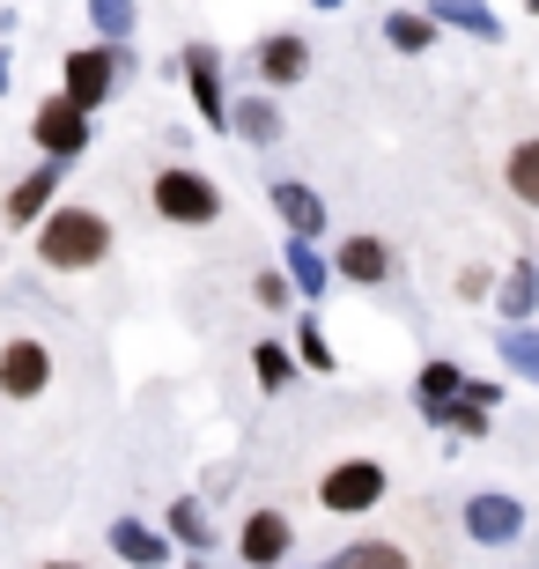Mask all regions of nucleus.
Listing matches in <instances>:
<instances>
[{"mask_svg": "<svg viewBox=\"0 0 539 569\" xmlns=\"http://www.w3.org/2000/svg\"><path fill=\"white\" fill-rule=\"evenodd\" d=\"M52 392V348H44L38 333H16L8 348H0V400L8 407H30Z\"/></svg>", "mask_w": 539, "mask_h": 569, "instance_id": "obj_6", "label": "nucleus"}, {"mask_svg": "<svg viewBox=\"0 0 539 569\" xmlns=\"http://www.w3.org/2000/svg\"><path fill=\"white\" fill-rule=\"evenodd\" d=\"M133 67H141V60H133L126 44H104V38H97V44H82V52H67V67H60V97H67L74 111H89V119H97V111H104L111 97L133 82Z\"/></svg>", "mask_w": 539, "mask_h": 569, "instance_id": "obj_3", "label": "nucleus"}, {"mask_svg": "<svg viewBox=\"0 0 539 569\" xmlns=\"http://www.w3.org/2000/svg\"><path fill=\"white\" fill-rule=\"evenodd\" d=\"M281 274H289L303 311H318V296H332V259L318 252L311 237H289V244H281Z\"/></svg>", "mask_w": 539, "mask_h": 569, "instance_id": "obj_13", "label": "nucleus"}, {"mask_svg": "<svg viewBox=\"0 0 539 569\" xmlns=\"http://www.w3.org/2000/svg\"><path fill=\"white\" fill-rule=\"evenodd\" d=\"M229 133H237L244 148H273L281 133H289V119H281L273 97H229Z\"/></svg>", "mask_w": 539, "mask_h": 569, "instance_id": "obj_15", "label": "nucleus"}, {"mask_svg": "<svg viewBox=\"0 0 539 569\" xmlns=\"http://www.w3.org/2000/svg\"><path fill=\"white\" fill-rule=\"evenodd\" d=\"M436 38H443V30H436L421 8H392V16H385V44H392V52H407V60L436 52Z\"/></svg>", "mask_w": 539, "mask_h": 569, "instance_id": "obj_23", "label": "nucleus"}, {"mask_svg": "<svg viewBox=\"0 0 539 569\" xmlns=\"http://www.w3.org/2000/svg\"><path fill=\"white\" fill-rule=\"evenodd\" d=\"M251 67H259V82H267V89L311 82V38H296V30H273V38L251 44Z\"/></svg>", "mask_w": 539, "mask_h": 569, "instance_id": "obj_12", "label": "nucleus"}, {"mask_svg": "<svg viewBox=\"0 0 539 569\" xmlns=\"http://www.w3.org/2000/svg\"><path fill=\"white\" fill-rule=\"evenodd\" d=\"M436 429L451 443H480L488 429H496V407H473V400H451V407H436Z\"/></svg>", "mask_w": 539, "mask_h": 569, "instance_id": "obj_26", "label": "nucleus"}, {"mask_svg": "<svg viewBox=\"0 0 539 569\" xmlns=\"http://www.w3.org/2000/svg\"><path fill=\"white\" fill-rule=\"evenodd\" d=\"M89 133H97V119H89V111H74L67 97H44V104L30 111L38 163H82V156H89Z\"/></svg>", "mask_w": 539, "mask_h": 569, "instance_id": "obj_5", "label": "nucleus"}, {"mask_svg": "<svg viewBox=\"0 0 539 569\" xmlns=\"http://www.w3.org/2000/svg\"><path fill=\"white\" fill-rule=\"evenodd\" d=\"M289 356H296V370H318V378H332V370H340V348L326 340V326H318V311H303V318H296V333H289Z\"/></svg>", "mask_w": 539, "mask_h": 569, "instance_id": "obj_22", "label": "nucleus"}, {"mask_svg": "<svg viewBox=\"0 0 539 569\" xmlns=\"http://www.w3.org/2000/svg\"><path fill=\"white\" fill-rule=\"evenodd\" d=\"M326 259H332V281H348V289H385V281H392V244L370 237V230L340 237Z\"/></svg>", "mask_w": 539, "mask_h": 569, "instance_id": "obj_9", "label": "nucleus"}, {"mask_svg": "<svg viewBox=\"0 0 539 569\" xmlns=\"http://www.w3.org/2000/svg\"><path fill=\"white\" fill-rule=\"evenodd\" d=\"M251 378H259V392H289V385H296L289 340H251Z\"/></svg>", "mask_w": 539, "mask_h": 569, "instance_id": "obj_25", "label": "nucleus"}, {"mask_svg": "<svg viewBox=\"0 0 539 569\" xmlns=\"http://www.w3.org/2000/svg\"><path fill=\"white\" fill-rule=\"evenodd\" d=\"M502 192H510L518 208L539 214V133H525V141L502 156Z\"/></svg>", "mask_w": 539, "mask_h": 569, "instance_id": "obj_21", "label": "nucleus"}, {"mask_svg": "<svg viewBox=\"0 0 539 569\" xmlns=\"http://www.w3.org/2000/svg\"><path fill=\"white\" fill-rule=\"evenodd\" d=\"M237 555H244V569H281L296 555V526L281 510H251L237 526Z\"/></svg>", "mask_w": 539, "mask_h": 569, "instance_id": "obj_11", "label": "nucleus"}, {"mask_svg": "<svg viewBox=\"0 0 539 569\" xmlns=\"http://www.w3.org/2000/svg\"><path fill=\"white\" fill-rule=\"evenodd\" d=\"M44 569H89V562H44Z\"/></svg>", "mask_w": 539, "mask_h": 569, "instance_id": "obj_33", "label": "nucleus"}, {"mask_svg": "<svg viewBox=\"0 0 539 569\" xmlns=\"http://www.w3.org/2000/svg\"><path fill=\"white\" fill-rule=\"evenodd\" d=\"M60 178H67V163L22 170L16 186H8V200H0V222H8V230H38L44 214H52V200H60Z\"/></svg>", "mask_w": 539, "mask_h": 569, "instance_id": "obj_10", "label": "nucleus"}, {"mask_svg": "<svg viewBox=\"0 0 539 569\" xmlns=\"http://www.w3.org/2000/svg\"><path fill=\"white\" fill-rule=\"evenodd\" d=\"M458 385H466V370H458L451 356H429V362L415 370V415H421L429 429H436V407L458 400Z\"/></svg>", "mask_w": 539, "mask_h": 569, "instance_id": "obj_19", "label": "nucleus"}, {"mask_svg": "<svg viewBox=\"0 0 539 569\" xmlns=\"http://www.w3.org/2000/svg\"><path fill=\"white\" fill-rule=\"evenodd\" d=\"M496 296V274L488 267H458V303H488Z\"/></svg>", "mask_w": 539, "mask_h": 569, "instance_id": "obj_30", "label": "nucleus"}, {"mask_svg": "<svg viewBox=\"0 0 539 569\" xmlns=\"http://www.w3.org/2000/svg\"><path fill=\"white\" fill-rule=\"evenodd\" d=\"M311 8H326V16H332V8H348V0H311Z\"/></svg>", "mask_w": 539, "mask_h": 569, "instance_id": "obj_32", "label": "nucleus"}, {"mask_svg": "<svg viewBox=\"0 0 539 569\" xmlns=\"http://www.w3.org/2000/svg\"><path fill=\"white\" fill-rule=\"evenodd\" d=\"M30 244H38L44 274H89L111 259V214L82 208V200H52V214L30 230Z\"/></svg>", "mask_w": 539, "mask_h": 569, "instance_id": "obj_1", "label": "nucleus"}, {"mask_svg": "<svg viewBox=\"0 0 539 569\" xmlns=\"http://www.w3.org/2000/svg\"><path fill=\"white\" fill-rule=\"evenodd\" d=\"M532 274H539V244H532Z\"/></svg>", "mask_w": 539, "mask_h": 569, "instance_id": "obj_35", "label": "nucleus"}, {"mask_svg": "<svg viewBox=\"0 0 539 569\" xmlns=\"http://www.w3.org/2000/svg\"><path fill=\"white\" fill-rule=\"evenodd\" d=\"M104 540H111V555H119V562H133V569H163L170 562V540L156 526H141V518H111Z\"/></svg>", "mask_w": 539, "mask_h": 569, "instance_id": "obj_16", "label": "nucleus"}, {"mask_svg": "<svg viewBox=\"0 0 539 569\" xmlns=\"http://www.w3.org/2000/svg\"><path fill=\"white\" fill-rule=\"evenodd\" d=\"M458 526H466L473 548H518V540H525V503H518V496H502V488H480V496H466Z\"/></svg>", "mask_w": 539, "mask_h": 569, "instance_id": "obj_7", "label": "nucleus"}, {"mask_svg": "<svg viewBox=\"0 0 539 569\" xmlns=\"http://www.w3.org/2000/svg\"><path fill=\"white\" fill-rule=\"evenodd\" d=\"M89 22H97L104 44H133V30H141V0H89Z\"/></svg>", "mask_w": 539, "mask_h": 569, "instance_id": "obj_28", "label": "nucleus"}, {"mask_svg": "<svg viewBox=\"0 0 539 569\" xmlns=\"http://www.w3.org/2000/svg\"><path fill=\"white\" fill-rule=\"evenodd\" d=\"M421 16H429L436 30H466V38H480V44H502V16L488 0H429Z\"/></svg>", "mask_w": 539, "mask_h": 569, "instance_id": "obj_17", "label": "nucleus"}, {"mask_svg": "<svg viewBox=\"0 0 539 569\" xmlns=\"http://www.w3.org/2000/svg\"><path fill=\"white\" fill-rule=\"evenodd\" d=\"M16 82V52H0V89Z\"/></svg>", "mask_w": 539, "mask_h": 569, "instance_id": "obj_31", "label": "nucleus"}, {"mask_svg": "<svg viewBox=\"0 0 539 569\" xmlns=\"http://www.w3.org/2000/svg\"><path fill=\"white\" fill-rule=\"evenodd\" d=\"M385 496H392V473H385V459H370V451H348V459H332L326 473H318V510H326V518H370Z\"/></svg>", "mask_w": 539, "mask_h": 569, "instance_id": "obj_4", "label": "nucleus"}, {"mask_svg": "<svg viewBox=\"0 0 539 569\" xmlns=\"http://www.w3.org/2000/svg\"><path fill=\"white\" fill-rule=\"evenodd\" d=\"M267 200H273V214H281V230H289V237H311V244L326 237L332 214H326V200H318V192L303 186V178H273Z\"/></svg>", "mask_w": 539, "mask_h": 569, "instance_id": "obj_14", "label": "nucleus"}, {"mask_svg": "<svg viewBox=\"0 0 539 569\" xmlns=\"http://www.w3.org/2000/svg\"><path fill=\"white\" fill-rule=\"evenodd\" d=\"M326 569H415V562H407V548H399V540H348V548L332 555Z\"/></svg>", "mask_w": 539, "mask_h": 569, "instance_id": "obj_27", "label": "nucleus"}, {"mask_svg": "<svg viewBox=\"0 0 539 569\" xmlns=\"http://www.w3.org/2000/svg\"><path fill=\"white\" fill-rule=\"evenodd\" d=\"M251 303H259V311H289V303H296L289 274H281V267H273V274H259V281H251Z\"/></svg>", "mask_w": 539, "mask_h": 569, "instance_id": "obj_29", "label": "nucleus"}, {"mask_svg": "<svg viewBox=\"0 0 539 569\" xmlns=\"http://www.w3.org/2000/svg\"><path fill=\"white\" fill-rule=\"evenodd\" d=\"M148 208H156V222H170V230H214V222H222V186H214L200 163H178V156H170V163L148 178Z\"/></svg>", "mask_w": 539, "mask_h": 569, "instance_id": "obj_2", "label": "nucleus"}, {"mask_svg": "<svg viewBox=\"0 0 539 569\" xmlns=\"http://www.w3.org/2000/svg\"><path fill=\"white\" fill-rule=\"evenodd\" d=\"M496 318H502V326H539V274H532V259H518L510 274H496Z\"/></svg>", "mask_w": 539, "mask_h": 569, "instance_id": "obj_18", "label": "nucleus"}, {"mask_svg": "<svg viewBox=\"0 0 539 569\" xmlns=\"http://www.w3.org/2000/svg\"><path fill=\"white\" fill-rule=\"evenodd\" d=\"M178 74H186V89H192V119H200V127H214V133H229V74H222V52H214V44H186Z\"/></svg>", "mask_w": 539, "mask_h": 569, "instance_id": "obj_8", "label": "nucleus"}, {"mask_svg": "<svg viewBox=\"0 0 539 569\" xmlns=\"http://www.w3.org/2000/svg\"><path fill=\"white\" fill-rule=\"evenodd\" d=\"M163 540H170V548H192V555H208V548H214L208 503H200V496H178V503L163 510Z\"/></svg>", "mask_w": 539, "mask_h": 569, "instance_id": "obj_20", "label": "nucleus"}, {"mask_svg": "<svg viewBox=\"0 0 539 569\" xmlns=\"http://www.w3.org/2000/svg\"><path fill=\"white\" fill-rule=\"evenodd\" d=\"M496 356H502V370H510V378H525L539 392V326H502V333H496Z\"/></svg>", "mask_w": 539, "mask_h": 569, "instance_id": "obj_24", "label": "nucleus"}, {"mask_svg": "<svg viewBox=\"0 0 539 569\" xmlns=\"http://www.w3.org/2000/svg\"><path fill=\"white\" fill-rule=\"evenodd\" d=\"M525 16H539V0H525Z\"/></svg>", "mask_w": 539, "mask_h": 569, "instance_id": "obj_34", "label": "nucleus"}]
</instances>
